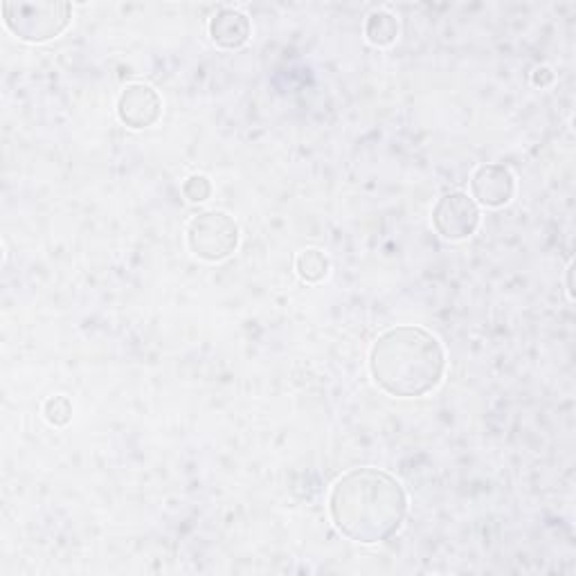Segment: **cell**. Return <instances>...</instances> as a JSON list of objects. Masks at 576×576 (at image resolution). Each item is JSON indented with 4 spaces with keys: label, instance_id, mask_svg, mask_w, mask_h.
<instances>
[{
    "label": "cell",
    "instance_id": "cell-1",
    "mask_svg": "<svg viewBox=\"0 0 576 576\" xmlns=\"http://www.w3.org/2000/svg\"><path fill=\"white\" fill-rule=\"evenodd\" d=\"M329 512L344 539L376 545L401 529L408 514V495L401 482L386 471L354 469L333 484Z\"/></svg>",
    "mask_w": 576,
    "mask_h": 576
},
{
    "label": "cell",
    "instance_id": "cell-2",
    "mask_svg": "<svg viewBox=\"0 0 576 576\" xmlns=\"http://www.w3.org/2000/svg\"><path fill=\"white\" fill-rule=\"evenodd\" d=\"M376 386L399 399L433 392L446 372L442 342L421 327H397L376 338L369 354Z\"/></svg>",
    "mask_w": 576,
    "mask_h": 576
},
{
    "label": "cell",
    "instance_id": "cell-3",
    "mask_svg": "<svg viewBox=\"0 0 576 576\" xmlns=\"http://www.w3.org/2000/svg\"><path fill=\"white\" fill-rule=\"evenodd\" d=\"M3 19L12 34L25 44H44L68 30L72 21V5L61 0L42 3H3Z\"/></svg>",
    "mask_w": 576,
    "mask_h": 576
},
{
    "label": "cell",
    "instance_id": "cell-4",
    "mask_svg": "<svg viewBox=\"0 0 576 576\" xmlns=\"http://www.w3.org/2000/svg\"><path fill=\"white\" fill-rule=\"evenodd\" d=\"M187 246L203 261H223L239 246V225L223 212H203L187 225Z\"/></svg>",
    "mask_w": 576,
    "mask_h": 576
},
{
    "label": "cell",
    "instance_id": "cell-5",
    "mask_svg": "<svg viewBox=\"0 0 576 576\" xmlns=\"http://www.w3.org/2000/svg\"><path fill=\"white\" fill-rule=\"evenodd\" d=\"M480 208L473 201V197L465 195V191H448L444 195L435 210H433V225L437 235H442L448 242H465L475 235L480 227Z\"/></svg>",
    "mask_w": 576,
    "mask_h": 576
},
{
    "label": "cell",
    "instance_id": "cell-6",
    "mask_svg": "<svg viewBox=\"0 0 576 576\" xmlns=\"http://www.w3.org/2000/svg\"><path fill=\"white\" fill-rule=\"evenodd\" d=\"M163 99L146 84H129L118 97V118L129 129H149L161 120Z\"/></svg>",
    "mask_w": 576,
    "mask_h": 576
},
{
    "label": "cell",
    "instance_id": "cell-7",
    "mask_svg": "<svg viewBox=\"0 0 576 576\" xmlns=\"http://www.w3.org/2000/svg\"><path fill=\"white\" fill-rule=\"evenodd\" d=\"M473 201L484 208H505L516 191V178L505 165H482L471 178Z\"/></svg>",
    "mask_w": 576,
    "mask_h": 576
},
{
    "label": "cell",
    "instance_id": "cell-8",
    "mask_svg": "<svg viewBox=\"0 0 576 576\" xmlns=\"http://www.w3.org/2000/svg\"><path fill=\"white\" fill-rule=\"evenodd\" d=\"M210 38L212 44L223 50H237L248 44L250 21L237 10H221L210 19Z\"/></svg>",
    "mask_w": 576,
    "mask_h": 576
},
{
    "label": "cell",
    "instance_id": "cell-9",
    "mask_svg": "<svg viewBox=\"0 0 576 576\" xmlns=\"http://www.w3.org/2000/svg\"><path fill=\"white\" fill-rule=\"evenodd\" d=\"M297 278L306 284H320L329 275V257L318 248H306L295 257Z\"/></svg>",
    "mask_w": 576,
    "mask_h": 576
},
{
    "label": "cell",
    "instance_id": "cell-10",
    "mask_svg": "<svg viewBox=\"0 0 576 576\" xmlns=\"http://www.w3.org/2000/svg\"><path fill=\"white\" fill-rule=\"evenodd\" d=\"M365 36L372 46L388 48L397 42L399 23L390 12H374L365 23Z\"/></svg>",
    "mask_w": 576,
    "mask_h": 576
},
{
    "label": "cell",
    "instance_id": "cell-11",
    "mask_svg": "<svg viewBox=\"0 0 576 576\" xmlns=\"http://www.w3.org/2000/svg\"><path fill=\"white\" fill-rule=\"evenodd\" d=\"M44 414L48 419V424H52L57 428L68 426L70 419H72V403L68 397H52L46 401Z\"/></svg>",
    "mask_w": 576,
    "mask_h": 576
},
{
    "label": "cell",
    "instance_id": "cell-12",
    "mask_svg": "<svg viewBox=\"0 0 576 576\" xmlns=\"http://www.w3.org/2000/svg\"><path fill=\"white\" fill-rule=\"evenodd\" d=\"M183 195L187 201L191 203H205L210 197H212V183L208 176L203 174H195L189 176L185 183H183Z\"/></svg>",
    "mask_w": 576,
    "mask_h": 576
},
{
    "label": "cell",
    "instance_id": "cell-13",
    "mask_svg": "<svg viewBox=\"0 0 576 576\" xmlns=\"http://www.w3.org/2000/svg\"><path fill=\"white\" fill-rule=\"evenodd\" d=\"M552 82H554V72L550 68L543 66V68H536L533 70V74H531V84L533 86H541L543 89V86H550Z\"/></svg>",
    "mask_w": 576,
    "mask_h": 576
},
{
    "label": "cell",
    "instance_id": "cell-14",
    "mask_svg": "<svg viewBox=\"0 0 576 576\" xmlns=\"http://www.w3.org/2000/svg\"><path fill=\"white\" fill-rule=\"evenodd\" d=\"M567 295H569V299H574V293H572V263L567 266Z\"/></svg>",
    "mask_w": 576,
    "mask_h": 576
}]
</instances>
